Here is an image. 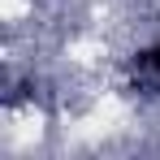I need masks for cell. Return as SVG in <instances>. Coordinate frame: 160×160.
<instances>
[{"instance_id": "1", "label": "cell", "mask_w": 160, "mask_h": 160, "mask_svg": "<svg viewBox=\"0 0 160 160\" xmlns=\"http://www.w3.org/2000/svg\"><path fill=\"white\" fill-rule=\"evenodd\" d=\"M134 69L138 74H152V78H138V87L147 91H160V48H147V52L134 56Z\"/></svg>"}]
</instances>
